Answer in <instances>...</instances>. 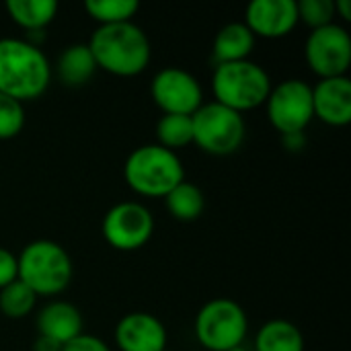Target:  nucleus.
Returning a JSON list of instances; mask_svg holds the SVG:
<instances>
[{
  "mask_svg": "<svg viewBox=\"0 0 351 351\" xmlns=\"http://www.w3.org/2000/svg\"><path fill=\"white\" fill-rule=\"evenodd\" d=\"M298 6V23L302 21L313 31L323 29L335 23V2L333 0H300Z\"/></svg>",
  "mask_w": 351,
  "mask_h": 351,
  "instance_id": "nucleus-24",
  "label": "nucleus"
},
{
  "mask_svg": "<svg viewBox=\"0 0 351 351\" xmlns=\"http://www.w3.org/2000/svg\"><path fill=\"white\" fill-rule=\"evenodd\" d=\"M191 121L193 144L212 156L234 154L245 142V117L216 101L204 103L191 115Z\"/></svg>",
  "mask_w": 351,
  "mask_h": 351,
  "instance_id": "nucleus-6",
  "label": "nucleus"
},
{
  "mask_svg": "<svg viewBox=\"0 0 351 351\" xmlns=\"http://www.w3.org/2000/svg\"><path fill=\"white\" fill-rule=\"evenodd\" d=\"M335 16H341L343 21H350V0H337V2H335Z\"/></svg>",
  "mask_w": 351,
  "mask_h": 351,
  "instance_id": "nucleus-29",
  "label": "nucleus"
},
{
  "mask_svg": "<svg viewBox=\"0 0 351 351\" xmlns=\"http://www.w3.org/2000/svg\"><path fill=\"white\" fill-rule=\"evenodd\" d=\"M37 335L47 337L60 346L82 335V315L80 311L64 300L45 304L37 315Z\"/></svg>",
  "mask_w": 351,
  "mask_h": 351,
  "instance_id": "nucleus-15",
  "label": "nucleus"
},
{
  "mask_svg": "<svg viewBox=\"0 0 351 351\" xmlns=\"http://www.w3.org/2000/svg\"><path fill=\"white\" fill-rule=\"evenodd\" d=\"M304 58L319 80L348 76L351 66V37L348 29L339 23H333L311 31Z\"/></svg>",
  "mask_w": 351,
  "mask_h": 351,
  "instance_id": "nucleus-9",
  "label": "nucleus"
},
{
  "mask_svg": "<svg viewBox=\"0 0 351 351\" xmlns=\"http://www.w3.org/2000/svg\"><path fill=\"white\" fill-rule=\"evenodd\" d=\"M97 64L86 43H72L64 47L56 64V76L68 88L84 86L86 82L93 80Z\"/></svg>",
  "mask_w": 351,
  "mask_h": 351,
  "instance_id": "nucleus-17",
  "label": "nucleus"
},
{
  "mask_svg": "<svg viewBox=\"0 0 351 351\" xmlns=\"http://www.w3.org/2000/svg\"><path fill=\"white\" fill-rule=\"evenodd\" d=\"M19 280L29 286L35 296L62 294L74 276L68 251L53 241H33L16 257Z\"/></svg>",
  "mask_w": 351,
  "mask_h": 351,
  "instance_id": "nucleus-5",
  "label": "nucleus"
},
{
  "mask_svg": "<svg viewBox=\"0 0 351 351\" xmlns=\"http://www.w3.org/2000/svg\"><path fill=\"white\" fill-rule=\"evenodd\" d=\"M228 351H251L247 348V343H241V346H234V348H230Z\"/></svg>",
  "mask_w": 351,
  "mask_h": 351,
  "instance_id": "nucleus-30",
  "label": "nucleus"
},
{
  "mask_svg": "<svg viewBox=\"0 0 351 351\" xmlns=\"http://www.w3.org/2000/svg\"><path fill=\"white\" fill-rule=\"evenodd\" d=\"M84 10L101 25H119L134 21L140 4L136 0H86Z\"/></svg>",
  "mask_w": 351,
  "mask_h": 351,
  "instance_id": "nucleus-22",
  "label": "nucleus"
},
{
  "mask_svg": "<svg viewBox=\"0 0 351 351\" xmlns=\"http://www.w3.org/2000/svg\"><path fill=\"white\" fill-rule=\"evenodd\" d=\"M123 177L138 195L165 199L181 181H185V169L177 152L158 144H144L128 156Z\"/></svg>",
  "mask_w": 351,
  "mask_h": 351,
  "instance_id": "nucleus-3",
  "label": "nucleus"
},
{
  "mask_svg": "<svg viewBox=\"0 0 351 351\" xmlns=\"http://www.w3.org/2000/svg\"><path fill=\"white\" fill-rule=\"evenodd\" d=\"M269 123L286 138L302 134L315 119L313 111V86L300 78L284 80L271 86L265 101Z\"/></svg>",
  "mask_w": 351,
  "mask_h": 351,
  "instance_id": "nucleus-8",
  "label": "nucleus"
},
{
  "mask_svg": "<svg viewBox=\"0 0 351 351\" xmlns=\"http://www.w3.org/2000/svg\"><path fill=\"white\" fill-rule=\"evenodd\" d=\"M313 111L323 123L343 128L351 121V80L350 76L325 78L313 86Z\"/></svg>",
  "mask_w": 351,
  "mask_h": 351,
  "instance_id": "nucleus-14",
  "label": "nucleus"
},
{
  "mask_svg": "<svg viewBox=\"0 0 351 351\" xmlns=\"http://www.w3.org/2000/svg\"><path fill=\"white\" fill-rule=\"evenodd\" d=\"M150 95L162 115H193L204 105V90L199 80L177 66L156 72Z\"/></svg>",
  "mask_w": 351,
  "mask_h": 351,
  "instance_id": "nucleus-11",
  "label": "nucleus"
},
{
  "mask_svg": "<svg viewBox=\"0 0 351 351\" xmlns=\"http://www.w3.org/2000/svg\"><path fill=\"white\" fill-rule=\"evenodd\" d=\"M271 86L265 68L251 60L218 64L212 74L214 101L241 115L265 105Z\"/></svg>",
  "mask_w": 351,
  "mask_h": 351,
  "instance_id": "nucleus-4",
  "label": "nucleus"
},
{
  "mask_svg": "<svg viewBox=\"0 0 351 351\" xmlns=\"http://www.w3.org/2000/svg\"><path fill=\"white\" fill-rule=\"evenodd\" d=\"M51 82L45 53L25 39H0V93L25 103L39 99Z\"/></svg>",
  "mask_w": 351,
  "mask_h": 351,
  "instance_id": "nucleus-2",
  "label": "nucleus"
},
{
  "mask_svg": "<svg viewBox=\"0 0 351 351\" xmlns=\"http://www.w3.org/2000/svg\"><path fill=\"white\" fill-rule=\"evenodd\" d=\"M162 351H169V350H162Z\"/></svg>",
  "mask_w": 351,
  "mask_h": 351,
  "instance_id": "nucleus-31",
  "label": "nucleus"
},
{
  "mask_svg": "<svg viewBox=\"0 0 351 351\" xmlns=\"http://www.w3.org/2000/svg\"><path fill=\"white\" fill-rule=\"evenodd\" d=\"M37 296L35 292L25 286L21 280H14L6 288L0 290V313L6 319H23L35 311Z\"/></svg>",
  "mask_w": 351,
  "mask_h": 351,
  "instance_id": "nucleus-23",
  "label": "nucleus"
},
{
  "mask_svg": "<svg viewBox=\"0 0 351 351\" xmlns=\"http://www.w3.org/2000/svg\"><path fill=\"white\" fill-rule=\"evenodd\" d=\"M4 8L12 23L25 31H43L58 14L53 0H8Z\"/></svg>",
  "mask_w": 351,
  "mask_h": 351,
  "instance_id": "nucleus-19",
  "label": "nucleus"
},
{
  "mask_svg": "<svg viewBox=\"0 0 351 351\" xmlns=\"http://www.w3.org/2000/svg\"><path fill=\"white\" fill-rule=\"evenodd\" d=\"M154 234V218L150 210L138 202H121L103 218V237L115 251H138Z\"/></svg>",
  "mask_w": 351,
  "mask_h": 351,
  "instance_id": "nucleus-10",
  "label": "nucleus"
},
{
  "mask_svg": "<svg viewBox=\"0 0 351 351\" xmlns=\"http://www.w3.org/2000/svg\"><path fill=\"white\" fill-rule=\"evenodd\" d=\"M165 325L148 313H130L115 327V346L121 351L167 350Z\"/></svg>",
  "mask_w": 351,
  "mask_h": 351,
  "instance_id": "nucleus-13",
  "label": "nucleus"
},
{
  "mask_svg": "<svg viewBox=\"0 0 351 351\" xmlns=\"http://www.w3.org/2000/svg\"><path fill=\"white\" fill-rule=\"evenodd\" d=\"M25 128L23 103L0 93V140L16 138Z\"/></svg>",
  "mask_w": 351,
  "mask_h": 351,
  "instance_id": "nucleus-25",
  "label": "nucleus"
},
{
  "mask_svg": "<svg viewBox=\"0 0 351 351\" xmlns=\"http://www.w3.org/2000/svg\"><path fill=\"white\" fill-rule=\"evenodd\" d=\"M249 329L247 315L241 304L230 298L206 302L195 317V337L202 348L210 351H228L245 343Z\"/></svg>",
  "mask_w": 351,
  "mask_h": 351,
  "instance_id": "nucleus-7",
  "label": "nucleus"
},
{
  "mask_svg": "<svg viewBox=\"0 0 351 351\" xmlns=\"http://www.w3.org/2000/svg\"><path fill=\"white\" fill-rule=\"evenodd\" d=\"M243 23L255 39H282L298 25L296 0H253L245 10Z\"/></svg>",
  "mask_w": 351,
  "mask_h": 351,
  "instance_id": "nucleus-12",
  "label": "nucleus"
},
{
  "mask_svg": "<svg viewBox=\"0 0 351 351\" xmlns=\"http://www.w3.org/2000/svg\"><path fill=\"white\" fill-rule=\"evenodd\" d=\"M86 45L95 58L97 70L119 78L142 74L152 58L150 41L134 21L97 27Z\"/></svg>",
  "mask_w": 351,
  "mask_h": 351,
  "instance_id": "nucleus-1",
  "label": "nucleus"
},
{
  "mask_svg": "<svg viewBox=\"0 0 351 351\" xmlns=\"http://www.w3.org/2000/svg\"><path fill=\"white\" fill-rule=\"evenodd\" d=\"M62 351H111L109 350V346L103 341V339H99V337H95V335H78L76 339H72V341H68L66 346H62Z\"/></svg>",
  "mask_w": 351,
  "mask_h": 351,
  "instance_id": "nucleus-27",
  "label": "nucleus"
},
{
  "mask_svg": "<svg viewBox=\"0 0 351 351\" xmlns=\"http://www.w3.org/2000/svg\"><path fill=\"white\" fill-rule=\"evenodd\" d=\"M165 206L169 214L181 222H193L204 214L206 208V195L204 191L191 183V181H181L167 197Z\"/></svg>",
  "mask_w": 351,
  "mask_h": 351,
  "instance_id": "nucleus-20",
  "label": "nucleus"
},
{
  "mask_svg": "<svg viewBox=\"0 0 351 351\" xmlns=\"http://www.w3.org/2000/svg\"><path fill=\"white\" fill-rule=\"evenodd\" d=\"M255 351H304L302 331L284 319L265 323L255 335Z\"/></svg>",
  "mask_w": 351,
  "mask_h": 351,
  "instance_id": "nucleus-18",
  "label": "nucleus"
},
{
  "mask_svg": "<svg viewBox=\"0 0 351 351\" xmlns=\"http://www.w3.org/2000/svg\"><path fill=\"white\" fill-rule=\"evenodd\" d=\"M14 280H19V263L16 257L0 247V290L6 288L8 284H12Z\"/></svg>",
  "mask_w": 351,
  "mask_h": 351,
  "instance_id": "nucleus-26",
  "label": "nucleus"
},
{
  "mask_svg": "<svg viewBox=\"0 0 351 351\" xmlns=\"http://www.w3.org/2000/svg\"><path fill=\"white\" fill-rule=\"evenodd\" d=\"M255 43L257 39L245 23L224 25L216 33L214 43H212V56H214L216 66L249 60V56L255 49Z\"/></svg>",
  "mask_w": 351,
  "mask_h": 351,
  "instance_id": "nucleus-16",
  "label": "nucleus"
},
{
  "mask_svg": "<svg viewBox=\"0 0 351 351\" xmlns=\"http://www.w3.org/2000/svg\"><path fill=\"white\" fill-rule=\"evenodd\" d=\"M33 351H62V346L51 341V339H47V337H39L37 335V339L33 343Z\"/></svg>",
  "mask_w": 351,
  "mask_h": 351,
  "instance_id": "nucleus-28",
  "label": "nucleus"
},
{
  "mask_svg": "<svg viewBox=\"0 0 351 351\" xmlns=\"http://www.w3.org/2000/svg\"><path fill=\"white\" fill-rule=\"evenodd\" d=\"M158 146L175 152L193 144V121L191 115H162L156 125Z\"/></svg>",
  "mask_w": 351,
  "mask_h": 351,
  "instance_id": "nucleus-21",
  "label": "nucleus"
}]
</instances>
